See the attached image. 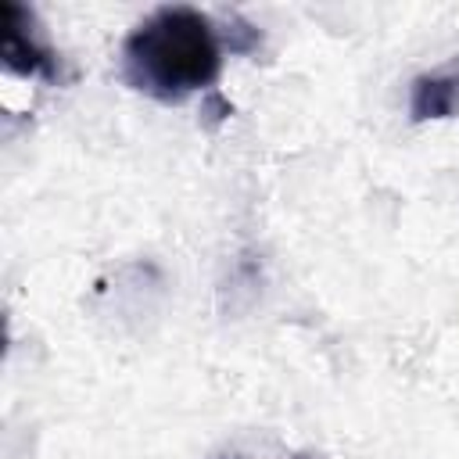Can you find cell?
Here are the masks:
<instances>
[{"mask_svg": "<svg viewBox=\"0 0 459 459\" xmlns=\"http://www.w3.org/2000/svg\"><path fill=\"white\" fill-rule=\"evenodd\" d=\"M409 115L412 122H430V118H455L459 115V61L423 72L412 79L409 93Z\"/></svg>", "mask_w": 459, "mask_h": 459, "instance_id": "3", "label": "cell"}, {"mask_svg": "<svg viewBox=\"0 0 459 459\" xmlns=\"http://www.w3.org/2000/svg\"><path fill=\"white\" fill-rule=\"evenodd\" d=\"M222 72V39L215 22L186 4L151 11L122 43V75L133 90L179 104L208 90Z\"/></svg>", "mask_w": 459, "mask_h": 459, "instance_id": "1", "label": "cell"}, {"mask_svg": "<svg viewBox=\"0 0 459 459\" xmlns=\"http://www.w3.org/2000/svg\"><path fill=\"white\" fill-rule=\"evenodd\" d=\"M0 57L22 79H57V54L43 39L36 14L18 0H4Z\"/></svg>", "mask_w": 459, "mask_h": 459, "instance_id": "2", "label": "cell"}]
</instances>
